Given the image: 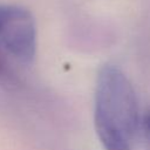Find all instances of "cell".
I'll return each instance as SVG.
<instances>
[{
    "label": "cell",
    "mask_w": 150,
    "mask_h": 150,
    "mask_svg": "<svg viewBox=\"0 0 150 150\" xmlns=\"http://www.w3.org/2000/svg\"><path fill=\"white\" fill-rule=\"evenodd\" d=\"M94 125L104 150H132L139 125L137 96L127 75L114 64H104L97 73Z\"/></svg>",
    "instance_id": "cell-1"
},
{
    "label": "cell",
    "mask_w": 150,
    "mask_h": 150,
    "mask_svg": "<svg viewBox=\"0 0 150 150\" xmlns=\"http://www.w3.org/2000/svg\"><path fill=\"white\" fill-rule=\"evenodd\" d=\"M38 46L33 14L14 4H0V49L20 62L34 60Z\"/></svg>",
    "instance_id": "cell-2"
},
{
    "label": "cell",
    "mask_w": 150,
    "mask_h": 150,
    "mask_svg": "<svg viewBox=\"0 0 150 150\" xmlns=\"http://www.w3.org/2000/svg\"><path fill=\"white\" fill-rule=\"evenodd\" d=\"M141 127H142L145 141L150 146V110L145 111V114L143 115L142 121H141Z\"/></svg>",
    "instance_id": "cell-3"
},
{
    "label": "cell",
    "mask_w": 150,
    "mask_h": 150,
    "mask_svg": "<svg viewBox=\"0 0 150 150\" xmlns=\"http://www.w3.org/2000/svg\"><path fill=\"white\" fill-rule=\"evenodd\" d=\"M7 70H8V64H7V61L5 57V53L0 49V76L6 74Z\"/></svg>",
    "instance_id": "cell-4"
}]
</instances>
